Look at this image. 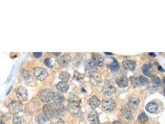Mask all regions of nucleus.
<instances>
[{"label": "nucleus", "instance_id": "24", "mask_svg": "<svg viewBox=\"0 0 165 124\" xmlns=\"http://www.w3.org/2000/svg\"><path fill=\"white\" fill-rule=\"evenodd\" d=\"M13 124H25V120L23 117L15 115L13 118Z\"/></svg>", "mask_w": 165, "mask_h": 124}, {"label": "nucleus", "instance_id": "18", "mask_svg": "<svg viewBox=\"0 0 165 124\" xmlns=\"http://www.w3.org/2000/svg\"><path fill=\"white\" fill-rule=\"evenodd\" d=\"M89 121L91 124H97L100 122L98 113L96 112H93L89 115Z\"/></svg>", "mask_w": 165, "mask_h": 124}, {"label": "nucleus", "instance_id": "10", "mask_svg": "<svg viewBox=\"0 0 165 124\" xmlns=\"http://www.w3.org/2000/svg\"><path fill=\"white\" fill-rule=\"evenodd\" d=\"M9 108L10 111L13 113H15V114L22 110V105L16 100H13V101L11 102L9 105Z\"/></svg>", "mask_w": 165, "mask_h": 124}, {"label": "nucleus", "instance_id": "36", "mask_svg": "<svg viewBox=\"0 0 165 124\" xmlns=\"http://www.w3.org/2000/svg\"><path fill=\"white\" fill-rule=\"evenodd\" d=\"M158 70H160V71H165L164 69H163V68L160 66H158Z\"/></svg>", "mask_w": 165, "mask_h": 124}, {"label": "nucleus", "instance_id": "15", "mask_svg": "<svg viewBox=\"0 0 165 124\" xmlns=\"http://www.w3.org/2000/svg\"><path fill=\"white\" fill-rule=\"evenodd\" d=\"M140 103V99L137 97H132L129 99L128 107L130 109H136L138 107Z\"/></svg>", "mask_w": 165, "mask_h": 124}, {"label": "nucleus", "instance_id": "6", "mask_svg": "<svg viewBox=\"0 0 165 124\" xmlns=\"http://www.w3.org/2000/svg\"><path fill=\"white\" fill-rule=\"evenodd\" d=\"M85 71L86 72H87L90 75H92L96 73L97 70V65L95 64V63L94 62V61L93 60V59H89L88 60L86 61L85 64Z\"/></svg>", "mask_w": 165, "mask_h": 124}, {"label": "nucleus", "instance_id": "3", "mask_svg": "<svg viewBox=\"0 0 165 124\" xmlns=\"http://www.w3.org/2000/svg\"><path fill=\"white\" fill-rule=\"evenodd\" d=\"M54 94L51 89H44L40 92L39 97L40 99L45 102H50L52 100H53L54 98Z\"/></svg>", "mask_w": 165, "mask_h": 124}, {"label": "nucleus", "instance_id": "28", "mask_svg": "<svg viewBox=\"0 0 165 124\" xmlns=\"http://www.w3.org/2000/svg\"><path fill=\"white\" fill-rule=\"evenodd\" d=\"M82 59V53H77L74 57V65H75L76 66H78V65L80 64Z\"/></svg>", "mask_w": 165, "mask_h": 124}, {"label": "nucleus", "instance_id": "42", "mask_svg": "<svg viewBox=\"0 0 165 124\" xmlns=\"http://www.w3.org/2000/svg\"><path fill=\"white\" fill-rule=\"evenodd\" d=\"M1 124H5V123H4L3 121H1Z\"/></svg>", "mask_w": 165, "mask_h": 124}, {"label": "nucleus", "instance_id": "14", "mask_svg": "<svg viewBox=\"0 0 165 124\" xmlns=\"http://www.w3.org/2000/svg\"><path fill=\"white\" fill-rule=\"evenodd\" d=\"M116 83L120 87H125L128 85L129 81L126 76L122 75L116 79Z\"/></svg>", "mask_w": 165, "mask_h": 124}, {"label": "nucleus", "instance_id": "20", "mask_svg": "<svg viewBox=\"0 0 165 124\" xmlns=\"http://www.w3.org/2000/svg\"><path fill=\"white\" fill-rule=\"evenodd\" d=\"M130 80H131V84H132V86H134L135 87H139L140 86L142 85L139 76V77L131 76V78H130Z\"/></svg>", "mask_w": 165, "mask_h": 124}, {"label": "nucleus", "instance_id": "39", "mask_svg": "<svg viewBox=\"0 0 165 124\" xmlns=\"http://www.w3.org/2000/svg\"><path fill=\"white\" fill-rule=\"evenodd\" d=\"M149 55H151V56H153V57H155V56H156V55L155 54V53H149Z\"/></svg>", "mask_w": 165, "mask_h": 124}, {"label": "nucleus", "instance_id": "11", "mask_svg": "<svg viewBox=\"0 0 165 124\" xmlns=\"http://www.w3.org/2000/svg\"><path fill=\"white\" fill-rule=\"evenodd\" d=\"M72 60V57L70 56L69 55H64L61 57H59V58L57 59V62L59 65L62 66H66L69 63V62Z\"/></svg>", "mask_w": 165, "mask_h": 124}, {"label": "nucleus", "instance_id": "16", "mask_svg": "<svg viewBox=\"0 0 165 124\" xmlns=\"http://www.w3.org/2000/svg\"><path fill=\"white\" fill-rule=\"evenodd\" d=\"M123 65L124 68L127 70H134L136 68V62L130 60H124L123 62Z\"/></svg>", "mask_w": 165, "mask_h": 124}, {"label": "nucleus", "instance_id": "30", "mask_svg": "<svg viewBox=\"0 0 165 124\" xmlns=\"http://www.w3.org/2000/svg\"><path fill=\"white\" fill-rule=\"evenodd\" d=\"M84 78V74L79 73L77 71H74V79L78 81H80L82 80Z\"/></svg>", "mask_w": 165, "mask_h": 124}, {"label": "nucleus", "instance_id": "40", "mask_svg": "<svg viewBox=\"0 0 165 124\" xmlns=\"http://www.w3.org/2000/svg\"><path fill=\"white\" fill-rule=\"evenodd\" d=\"M163 83H164V84H165V77L163 79Z\"/></svg>", "mask_w": 165, "mask_h": 124}, {"label": "nucleus", "instance_id": "19", "mask_svg": "<svg viewBox=\"0 0 165 124\" xmlns=\"http://www.w3.org/2000/svg\"><path fill=\"white\" fill-rule=\"evenodd\" d=\"M158 108V105H157L155 102H153L148 103V104H147L146 107H145L146 110H147L148 112H150V113H155V112L157 111Z\"/></svg>", "mask_w": 165, "mask_h": 124}, {"label": "nucleus", "instance_id": "17", "mask_svg": "<svg viewBox=\"0 0 165 124\" xmlns=\"http://www.w3.org/2000/svg\"><path fill=\"white\" fill-rule=\"evenodd\" d=\"M56 88L60 92H65L69 89V85L67 82L61 81L56 84Z\"/></svg>", "mask_w": 165, "mask_h": 124}, {"label": "nucleus", "instance_id": "9", "mask_svg": "<svg viewBox=\"0 0 165 124\" xmlns=\"http://www.w3.org/2000/svg\"><path fill=\"white\" fill-rule=\"evenodd\" d=\"M120 118L124 122H129L132 118V113L129 107H125L121 110L120 113Z\"/></svg>", "mask_w": 165, "mask_h": 124}, {"label": "nucleus", "instance_id": "32", "mask_svg": "<svg viewBox=\"0 0 165 124\" xmlns=\"http://www.w3.org/2000/svg\"><path fill=\"white\" fill-rule=\"evenodd\" d=\"M138 120L141 122H145L148 120V117L145 112H142L139 115Z\"/></svg>", "mask_w": 165, "mask_h": 124}, {"label": "nucleus", "instance_id": "12", "mask_svg": "<svg viewBox=\"0 0 165 124\" xmlns=\"http://www.w3.org/2000/svg\"><path fill=\"white\" fill-rule=\"evenodd\" d=\"M92 57L93 60L94 61V62L97 65V66H100V67H102V66H103L105 60H104L103 57L102 55L100 54V53H93L92 54Z\"/></svg>", "mask_w": 165, "mask_h": 124}, {"label": "nucleus", "instance_id": "2", "mask_svg": "<svg viewBox=\"0 0 165 124\" xmlns=\"http://www.w3.org/2000/svg\"><path fill=\"white\" fill-rule=\"evenodd\" d=\"M68 110L72 115H77L80 112V100L76 95H72L69 99Z\"/></svg>", "mask_w": 165, "mask_h": 124}, {"label": "nucleus", "instance_id": "35", "mask_svg": "<svg viewBox=\"0 0 165 124\" xmlns=\"http://www.w3.org/2000/svg\"><path fill=\"white\" fill-rule=\"evenodd\" d=\"M33 55L35 58H38L41 57V56L42 55V53H41V52H34V53H33Z\"/></svg>", "mask_w": 165, "mask_h": 124}, {"label": "nucleus", "instance_id": "23", "mask_svg": "<svg viewBox=\"0 0 165 124\" xmlns=\"http://www.w3.org/2000/svg\"><path fill=\"white\" fill-rule=\"evenodd\" d=\"M50 118L44 113V114H40L37 117V121L40 124H43L47 122Z\"/></svg>", "mask_w": 165, "mask_h": 124}, {"label": "nucleus", "instance_id": "33", "mask_svg": "<svg viewBox=\"0 0 165 124\" xmlns=\"http://www.w3.org/2000/svg\"><path fill=\"white\" fill-rule=\"evenodd\" d=\"M139 77L140 78V80H141V83H142V85L146 86L149 84V79L146 78V77H144V76H140Z\"/></svg>", "mask_w": 165, "mask_h": 124}, {"label": "nucleus", "instance_id": "41", "mask_svg": "<svg viewBox=\"0 0 165 124\" xmlns=\"http://www.w3.org/2000/svg\"><path fill=\"white\" fill-rule=\"evenodd\" d=\"M106 53V54H107V55H112V53Z\"/></svg>", "mask_w": 165, "mask_h": 124}, {"label": "nucleus", "instance_id": "13", "mask_svg": "<svg viewBox=\"0 0 165 124\" xmlns=\"http://www.w3.org/2000/svg\"><path fill=\"white\" fill-rule=\"evenodd\" d=\"M100 100L95 96H93L88 100V104L91 109H95L100 105Z\"/></svg>", "mask_w": 165, "mask_h": 124}, {"label": "nucleus", "instance_id": "38", "mask_svg": "<svg viewBox=\"0 0 165 124\" xmlns=\"http://www.w3.org/2000/svg\"><path fill=\"white\" fill-rule=\"evenodd\" d=\"M112 124H121L120 122H119V121H116V122H114Z\"/></svg>", "mask_w": 165, "mask_h": 124}, {"label": "nucleus", "instance_id": "25", "mask_svg": "<svg viewBox=\"0 0 165 124\" xmlns=\"http://www.w3.org/2000/svg\"><path fill=\"white\" fill-rule=\"evenodd\" d=\"M109 68H110V70L113 71V72L115 73L119 70V65L118 64V63L117 62L116 60H114L113 62L111 63L110 65H109Z\"/></svg>", "mask_w": 165, "mask_h": 124}, {"label": "nucleus", "instance_id": "27", "mask_svg": "<svg viewBox=\"0 0 165 124\" xmlns=\"http://www.w3.org/2000/svg\"><path fill=\"white\" fill-rule=\"evenodd\" d=\"M22 76L26 81L28 82V83H31V82H32L33 78H32L31 74L29 73V72H28V71H27V70H23Z\"/></svg>", "mask_w": 165, "mask_h": 124}, {"label": "nucleus", "instance_id": "22", "mask_svg": "<svg viewBox=\"0 0 165 124\" xmlns=\"http://www.w3.org/2000/svg\"><path fill=\"white\" fill-rule=\"evenodd\" d=\"M64 97L63 95H61L59 93L54 94V98H53L54 102L57 103V104H62L64 101Z\"/></svg>", "mask_w": 165, "mask_h": 124}, {"label": "nucleus", "instance_id": "34", "mask_svg": "<svg viewBox=\"0 0 165 124\" xmlns=\"http://www.w3.org/2000/svg\"><path fill=\"white\" fill-rule=\"evenodd\" d=\"M44 63L45 64V65H46L47 66H48V67H51L52 66L51 60L50 58H46V59L45 60Z\"/></svg>", "mask_w": 165, "mask_h": 124}, {"label": "nucleus", "instance_id": "29", "mask_svg": "<svg viewBox=\"0 0 165 124\" xmlns=\"http://www.w3.org/2000/svg\"><path fill=\"white\" fill-rule=\"evenodd\" d=\"M151 67H150V65H148V64H145V65H143L142 68V72L146 76H150V68Z\"/></svg>", "mask_w": 165, "mask_h": 124}, {"label": "nucleus", "instance_id": "1", "mask_svg": "<svg viewBox=\"0 0 165 124\" xmlns=\"http://www.w3.org/2000/svg\"><path fill=\"white\" fill-rule=\"evenodd\" d=\"M43 110L49 118H59L66 112V107L62 104L54 102L44 105Z\"/></svg>", "mask_w": 165, "mask_h": 124}, {"label": "nucleus", "instance_id": "21", "mask_svg": "<svg viewBox=\"0 0 165 124\" xmlns=\"http://www.w3.org/2000/svg\"><path fill=\"white\" fill-rule=\"evenodd\" d=\"M90 76V81L92 84H93V85H97V84L100 83L101 78L98 74L95 73Z\"/></svg>", "mask_w": 165, "mask_h": 124}, {"label": "nucleus", "instance_id": "31", "mask_svg": "<svg viewBox=\"0 0 165 124\" xmlns=\"http://www.w3.org/2000/svg\"><path fill=\"white\" fill-rule=\"evenodd\" d=\"M152 81L153 84H154L155 86H158L161 83L160 79L159 77L157 75H155L152 77Z\"/></svg>", "mask_w": 165, "mask_h": 124}, {"label": "nucleus", "instance_id": "8", "mask_svg": "<svg viewBox=\"0 0 165 124\" xmlns=\"http://www.w3.org/2000/svg\"><path fill=\"white\" fill-rule=\"evenodd\" d=\"M16 96L20 102H25L27 100L28 94L27 89L23 86L19 87L16 92Z\"/></svg>", "mask_w": 165, "mask_h": 124}, {"label": "nucleus", "instance_id": "26", "mask_svg": "<svg viewBox=\"0 0 165 124\" xmlns=\"http://www.w3.org/2000/svg\"><path fill=\"white\" fill-rule=\"evenodd\" d=\"M70 77H71V74L69 73L66 72V71H63L61 73L59 74V79H61L62 80V81L64 82H67L70 79Z\"/></svg>", "mask_w": 165, "mask_h": 124}, {"label": "nucleus", "instance_id": "7", "mask_svg": "<svg viewBox=\"0 0 165 124\" xmlns=\"http://www.w3.org/2000/svg\"><path fill=\"white\" fill-rule=\"evenodd\" d=\"M102 105L107 111H112L116 107V104L113 99L111 98L105 99L102 101Z\"/></svg>", "mask_w": 165, "mask_h": 124}, {"label": "nucleus", "instance_id": "37", "mask_svg": "<svg viewBox=\"0 0 165 124\" xmlns=\"http://www.w3.org/2000/svg\"><path fill=\"white\" fill-rule=\"evenodd\" d=\"M53 54L54 55H56V56H59V55L61 54L60 52H58V53H53Z\"/></svg>", "mask_w": 165, "mask_h": 124}, {"label": "nucleus", "instance_id": "43", "mask_svg": "<svg viewBox=\"0 0 165 124\" xmlns=\"http://www.w3.org/2000/svg\"><path fill=\"white\" fill-rule=\"evenodd\" d=\"M164 94H165V91H164Z\"/></svg>", "mask_w": 165, "mask_h": 124}, {"label": "nucleus", "instance_id": "5", "mask_svg": "<svg viewBox=\"0 0 165 124\" xmlns=\"http://www.w3.org/2000/svg\"><path fill=\"white\" fill-rule=\"evenodd\" d=\"M116 89L115 87L114 86L113 84L110 81H106L105 82V86H104L103 88L102 89L103 94L106 95V96H110L116 93Z\"/></svg>", "mask_w": 165, "mask_h": 124}, {"label": "nucleus", "instance_id": "4", "mask_svg": "<svg viewBox=\"0 0 165 124\" xmlns=\"http://www.w3.org/2000/svg\"><path fill=\"white\" fill-rule=\"evenodd\" d=\"M33 74L35 77L40 81H43L46 79L48 76L46 69L42 67H36L33 70Z\"/></svg>", "mask_w": 165, "mask_h": 124}]
</instances>
